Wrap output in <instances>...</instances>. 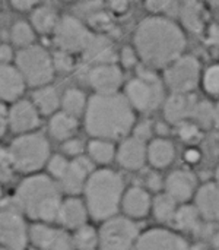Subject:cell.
I'll list each match as a JSON object with an SVG mask.
<instances>
[{
    "label": "cell",
    "instance_id": "obj_7",
    "mask_svg": "<svg viewBox=\"0 0 219 250\" xmlns=\"http://www.w3.org/2000/svg\"><path fill=\"white\" fill-rule=\"evenodd\" d=\"M124 97L133 110L149 113L162 104L164 85L152 69H142L138 76L126 85Z\"/></svg>",
    "mask_w": 219,
    "mask_h": 250
},
{
    "label": "cell",
    "instance_id": "obj_12",
    "mask_svg": "<svg viewBox=\"0 0 219 250\" xmlns=\"http://www.w3.org/2000/svg\"><path fill=\"white\" fill-rule=\"evenodd\" d=\"M29 240L37 250H75L72 236L44 223H35L29 227Z\"/></svg>",
    "mask_w": 219,
    "mask_h": 250
},
{
    "label": "cell",
    "instance_id": "obj_5",
    "mask_svg": "<svg viewBox=\"0 0 219 250\" xmlns=\"http://www.w3.org/2000/svg\"><path fill=\"white\" fill-rule=\"evenodd\" d=\"M7 155L16 171L34 174L48 163L50 142L38 132L19 135L9 145Z\"/></svg>",
    "mask_w": 219,
    "mask_h": 250
},
{
    "label": "cell",
    "instance_id": "obj_16",
    "mask_svg": "<svg viewBox=\"0 0 219 250\" xmlns=\"http://www.w3.org/2000/svg\"><path fill=\"white\" fill-rule=\"evenodd\" d=\"M92 173H94L92 161L86 157H78L70 161L67 171L59 180V183L66 193L75 196L85 189V185Z\"/></svg>",
    "mask_w": 219,
    "mask_h": 250
},
{
    "label": "cell",
    "instance_id": "obj_55",
    "mask_svg": "<svg viewBox=\"0 0 219 250\" xmlns=\"http://www.w3.org/2000/svg\"><path fill=\"white\" fill-rule=\"evenodd\" d=\"M215 176H217V185L219 186V167L217 168V174H215Z\"/></svg>",
    "mask_w": 219,
    "mask_h": 250
},
{
    "label": "cell",
    "instance_id": "obj_43",
    "mask_svg": "<svg viewBox=\"0 0 219 250\" xmlns=\"http://www.w3.org/2000/svg\"><path fill=\"white\" fill-rule=\"evenodd\" d=\"M152 129L154 127H152V125L149 122H140L139 125H136L133 127V138L145 142L152 136Z\"/></svg>",
    "mask_w": 219,
    "mask_h": 250
},
{
    "label": "cell",
    "instance_id": "obj_24",
    "mask_svg": "<svg viewBox=\"0 0 219 250\" xmlns=\"http://www.w3.org/2000/svg\"><path fill=\"white\" fill-rule=\"evenodd\" d=\"M83 56L88 62L95 63V66L113 63L116 57L111 41L104 35H92L88 47L83 51Z\"/></svg>",
    "mask_w": 219,
    "mask_h": 250
},
{
    "label": "cell",
    "instance_id": "obj_22",
    "mask_svg": "<svg viewBox=\"0 0 219 250\" xmlns=\"http://www.w3.org/2000/svg\"><path fill=\"white\" fill-rule=\"evenodd\" d=\"M121 208L127 218H143L152 208V199L149 193L142 188H130L124 192Z\"/></svg>",
    "mask_w": 219,
    "mask_h": 250
},
{
    "label": "cell",
    "instance_id": "obj_56",
    "mask_svg": "<svg viewBox=\"0 0 219 250\" xmlns=\"http://www.w3.org/2000/svg\"><path fill=\"white\" fill-rule=\"evenodd\" d=\"M1 195H3V193H1V188H0V202H1Z\"/></svg>",
    "mask_w": 219,
    "mask_h": 250
},
{
    "label": "cell",
    "instance_id": "obj_21",
    "mask_svg": "<svg viewBox=\"0 0 219 250\" xmlns=\"http://www.w3.org/2000/svg\"><path fill=\"white\" fill-rule=\"evenodd\" d=\"M88 215L89 214H88L85 202L80 201L79 198L70 196V198H67V199H64L61 202L57 220L66 229L78 230V229L86 226Z\"/></svg>",
    "mask_w": 219,
    "mask_h": 250
},
{
    "label": "cell",
    "instance_id": "obj_45",
    "mask_svg": "<svg viewBox=\"0 0 219 250\" xmlns=\"http://www.w3.org/2000/svg\"><path fill=\"white\" fill-rule=\"evenodd\" d=\"M13 48L9 44H0V64H12V60H15Z\"/></svg>",
    "mask_w": 219,
    "mask_h": 250
},
{
    "label": "cell",
    "instance_id": "obj_20",
    "mask_svg": "<svg viewBox=\"0 0 219 250\" xmlns=\"http://www.w3.org/2000/svg\"><path fill=\"white\" fill-rule=\"evenodd\" d=\"M196 189V179L192 173L184 170L173 171L165 180V193L176 202L189 201Z\"/></svg>",
    "mask_w": 219,
    "mask_h": 250
},
{
    "label": "cell",
    "instance_id": "obj_50",
    "mask_svg": "<svg viewBox=\"0 0 219 250\" xmlns=\"http://www.w3.org/2000/svg\"><path fill=\"white\" fill-rule=\"evenodd\" d=\"M111 7H113V10H116V12L121 13V12H124V10L127 9V3H123V1H114V3H111Z\"/></svg>",
    "mask_w": 219,
    "mask_h": 250
},
{
    "label": "cell",
    "instance_id": "obj_23",
    "mask_svg": "<svg viewBox=\"0 0 219 250\" xmlns=\"http://www.w3.org/2000/svg\"><path fill=\"white\" fill-rule=\"evenodd\" d=\"M196 209L208 221L219 220V186L215 183L203 185L196 193Z\"/></svg>",
    "mask_w": 219,
    "mask_h": 250
},
{
    "label": "cell",
    "instance_id": "obj_4",
    "mask_svg": "<svg viewBox=\"0 0 219 250\" xmlns=\"http://www.w3.org/2000/svg\"><path fill=\"white\" fill-rule=\"evenodd\" d=\"M83 193L89 217L97 221H107L116 217L121 207L124 196L123 177L110 168L97 170L89 176Z\"/></svg>",
    "mask_w": 219,
    "mask_h": 250
},
{
    "label": "cell",
    "instance_id": "obj_53",
    "mask_svg": "<svg viewBox=\"0 0 219 250\" xmlns=\"http://www.w3.org/2000/svg\"><path fill=\"white\" fill-rule=\"evenodd\" d=\"M190 250H209V248H208L206 245H203V243H198V245L192 246Z\"/></svg>",
    "mask_w": 219,
    "mask_h": 250
},
{
    "label": "cell",
    "instance_id": "obj_11",
    "mask_svg": "<svg viewBox=\"0 0 219 250\" xmlns=\"http://www.w3.org/2000/svg\"><path fill=\"white\" fill-rule=\"evenodd\" d=\"M54 42L59 50L72 53H83L88 47L92 32L88 29L85 23L76 16H63L60 18L56 29H54Z\"/></svg>",
    "mask_w": 219,
    "mask_h": 250
},
{
    "label": "cell",
    "instance_id": "obj_18",
    "mask_svg": "<svg viewBox=\"0 0 219 250\" xmlns=\"http://www.w3.org/2000/svg\"><path fill=\"white\" fill-rule=\"evenodd\" d=\"M25 81L15 64H0V103H16L25 91Z\"/></svg>",
    "mask_w": 219,
    "mask_h": 250
},
{
    "label": "cell",
    "instance_id": "obj_19",
    "mask_svg": "<svg viewBox=\"0 0 219 250\" xmlns=\"http://www.w3.org/2000/svg\"><path fill=\"white\" fill-rule=\"evenodd\" d=\"M196 100L192 94H173L164 103V117L167 122L180 125L192 117Z\"/></svg>",
    "mask_w": 219,
    "mask_h": 250
},
{
    "label": "cell",
    "instance_id": "obj_41",
    "mask_svg": "<svg viewBox=\"0 0 219 250\" xmlns=\"http://www.w3.org/2000/svg\"><path fill=\"white\" fill-rule=\"evenodd\" d=\"M64 155L67 157H72L73 160L78 158V157H82V152H83V144L80 139L78 138H70L67 141L63 142V146H61Z\"/></svg>",
    "mask_w": 219,
    "mask_h": 250
},
{
    "label": "cell",
    "instance_id": "obj_33",
    "mask_svg": "<svg viewBox=\"0 0 219 250\" xmlns=\"http://www.w3.org/2000/svg\"><path fill=\"white\" fill-rule=\"evenodd\" d=\"M152 211L158 221L170 223L177 212V202L167 193H159L152 202Z\"/></svg>",
    "mask_w": 219,
    "mask_h": 250
},
{
    "label": "cell",
    "instance_id": "obj_31",
    "mask_svg": "<svg viewBox=\"0 0 219 250\" xmlns=\"http://www.w3.org/2000/svg\"><path fill=\"white\" fill-rule=\"evenodd\" d=\"M88 154H89V160L92 163L97 164H108L111 163L116 155V146L113 142L110 141H104V139H92L88 145Z\"/></svg>",
    "mask_w": 219,
    "mask_h": 250
},
{
    "label": "cell",
    "instance_id": "obj_32",
    "mask_svg": "<svg viewBox=\"0 0 219 250\" xmlns=\"http://www.w3.org/2000/svg\"><path fill=\"white\" fill-rule=\"evenodd\" d=\"M179 230L181 231H198L200 227V214L196 207L183 205L177 208V212L173 220Z\"/></svg>",
    "mask_w": 219,
    "mask_h": 250
},
{
    "label": "cell",
    "instance_id": "obj_28",
    "mask_svg": "<svg viewBox=\"0 0 219 250\" xmlns=\"http://www.w3.org/2000/svg\"><path fill=\"white\" fill-rule=\"evenodd\" d=\"M176 155L174 145L167 139H155L148 146V160L155 168L168 167Z\"/></svg>",
    "mask_w": 219,
    "mask_h": 250
},
{
    "label": "cell",
    "instance_id": "obj_46",
    "mask_svg": "<svg viewBox=\"0 0 219 250\" xmlns=\"http://www.w3.org/2000/svg\"><path fill=\"white\" fill-rule=\"evenodd\" d=\"M146 185H148V188H149L151 190L158 192V190H161V189H162V186H164V180H162V177H161L158 173H151V174H148Z\"/></svg>",
    "mask_w": 219,
    "mask_h": 250
},
{
    "label": "cell",
    "instance_id": "obj_9",
    "mask_svg": "<svg viewBox=\"0 0 219 250\" xmlns=\"http://www.w3.org/2000/svg\"><path fill=\"white\" fill-rule=\"evenodd\" d=\"M29 242V227L23 214L13 205L0 207V246L7 250H25Z\"/></svg>",
    "mask_w": 219,
    "mask_h": 250
},
{
    "label": "cell",
    "instance_id": "obj_47",
    "mask_svg": "<svg viewBox=\"0 0 219 250\" xmlns=\"http://www.w3.org/2000/svg\"><path fill=\"white\" fill-rule=\"evenodd\" d=\"M7 129V110L3 103H0V138L4 135Z\"/></svg>",
    "mask_w": 219,
    "mask_h": 250
},
{
    "label": "cell",
    "instance_id": "obj_17",
    "mask_svg": "<svg viewBox=\"0 0 219 250\" xmlns=\"http://www.w3.org/2000/svg\"><path fill=\"white\" fill-rule=\"evenodd\" d=\"M116 157L123 168L129 171H136L140 170L148 160V146L145 145V142L130 136L120 144Z\"/></svg>",
    "mask_w": 219,
    "mask_h": 250
},
{
    "label": "cell",
    "instance_id": "obj_27",
    "mask_svg": "<svg viewBox=\"0 0 219 250\" xmlns=\"http://www.w3.org/2000/svg\"><path fill=\"white\" fill-rule=\"evenodd\" d=\"M76 129H78V119H75L63 111H57L56 114H53L50 117L48 130H50V135L57 141L64 142V141L73 138Z\"/></svg>",
    "mask_w": 219,
    "mask_h": 250
},
{
    "label": "cell",
    "instance_id": "obj_52",
    "mask_svg": "<svg viewBox=\"0 0 219 250\" xmlns=\"http://www.w3.org/2000/svg\"><path fill=\"white\" fill-rule=\"evenodd\" d=\"M214 125L219 129V103L214 107Z\"/></svg>",
    "mask_w": 219,
    "mask_h": 250
},
{
    "label": "cell",
    "instance_id": "obj_54",
    "mask_svg": "<svg viewBox=\"0 0 219 250\" xmlns=\"http://www.w3.org/2000/svg\"><path fill=\"white\" fill-rule=\"evenodd\" d=\"M214 249L219 250V233L214 237Z\"/></svg>",
    "mask_w": 219,
    "mask_h": 250
},
{
    "label": "cell",
    "instance_id": "obj_51",
    "mask_svg": "<svg viewBox=\"0 0 219 250\" xmlns=\"http://www.w3.org/2000/svg\"><path fill=\"white\" fill-rule=\"evenodd\" d=\"M199 152L198 151H189L187 154H186V160L187 161H190V163H193V161H198L199 160Z\"/></svg>",
    "mask_w": 219,
    "mask_h": 250
},
{
    "label": "cell",
    "instance_id": "obj_35",
    "mask_svg": "<svg viewBox=\"0 0 219 250\" xmlns=\"http://www.w3.org/2000/svg\"><path fill=\"white\" fill-rule=\"evenodd\" d=\"M72 242L75 250H97L100 243L98 231L91 226H83L75 230L72 236Z\"/></svg>",
    "mask_w": 219,
    "mask_h": 250
},
{
    "label": "cell",
    "instance_id": "obj_57",
    "mask_svg": "<svg viewBox=\"0 0 219 250\" xmlns=\"http://www.w3.org/2000/svg\"><path fill=\"white\" fill-rule=\"evenodd\" d=\"M0 250H7V249H4V248H1V246H0Z\"/></svg>",
    "mask_w": 219,
    "mask_h": 250
},
{
    "label": "cell",
    "instance_id": "obj_29",
    "mask_svg": "<svg viewBox=\"0 0 219 250\" xmlns=\"http://www.w3.org/2000/svg\"><path fill=\"white\" fill-rule=\"evenodd\" d=\"M180 16L184 26L195 34H199L205 28V9L202 3L186 1L180 6Z\"/></svg>",
    "mask_w": 219,
    "mask_h": 250
},
{
    "label": "cell",
    "instance_id": "obj_1",
    "mask_svg": "<svg viewBox=\"0 0 219 250\" xmlns=\"http://www.w3.org/2000/svg\"><path fill=\"white\" fill-rule=\"evenodd\" d=\"M186 35L167 16H148L135 31V50L149 69L167 67L183 56Z\"/></svg>",
    "mask_w": 219,
    "mask_h": 250
},
{
    "label": "cell",
    "instance_id": "obj_49",
    "mask_svg": "<svg viewBox=\"0 0 219 250\" xmlns=\"http://www.w3.org/2000/svg\"><path fill=\"white\" fill-rule=\"evenodd\" d=\"M208 42L211 44H219V25L214 23L209 26L208 31Z\"/></svg>",
    "mask_w": 219,
    "mask_h": 250
},
{
    "label": "cell",
    "instance_id": "obj_26",
    "mask_svg": "<svg viewBox=\"0 0 219 250\" xmlns=\"http://www.w3.org/2000/svg\"><path fill=\"white\" fill-rule=\"evenodd\" d=\"M60 18L54 7L48 4L35 6L31 13V25L35 32L40 34H53Z\"/></svg>",
    "mask_w": 219,
    "mask_h": 250
},
{
    "label": "cell",
    "instance_id": "obj_42",
    "mask_svg": "<svg viewBox=\"0 0 219 250\" xmlns=\"http://www.w3.org/2000/svg\"><path fill=\"white\" fill-rule=\"evenodd\" d=\"M199 132H200V129L195 123H187V122L180 123L179 135L186 142H195L199 138Z\"/></svg>",
    "mask_w": 219,
    "mask_h": 250
},
{
    "label": "cell",
    "instance_id": "obj_3",
    "mask_svg": "<svg viewBox=\"0 0 219 250\" xmlns=\"http://www.w3.org/2000/svg\"><path fill=\"white\" fill-rule=\"evenodd\" d=\"M12 202L28 218L48 224L57 220L63 201L56 180L47 174H31L19 183Z\"/></svg>",
    "mask_w": 219,
    "mask_h": 250
},
{
    "label": "cell",
    "instance_id": "obj_37",
    "mask_svg": "<svg viewBox=\"0 0 219 250\" xmlns=\"http://www.w3.org/2000/svg\"><path fill=\"white\" fill-rule=\"evenodd\" d=\"M70 161L64 157V155H51L48 163H47V168H48V174L53 180H60L64 173L69 168Z\"/></svg>",
    "mask_w": 219,
    "mask_h": 250
},
{
    "label": "cell",
    "instance_id": "obj_15",
    "mask_svg": "<svg viewBox=\"0 0 219 250\" xmlns=\"http://www.w3.org/2000/svg\"><path fill=\"white\" fill-rule=\"evenodd\" d=\"M133 250H190V246L170 230L152 229L139 236Z\"/></svg>",
    "mask_w": 219,
    "mask_h": 250
},
{
    "label": "cell",
    "instance_id": "obj_44",
    "mask_svg": "<svg viewBox=\"0 0 219 250\" xmlns=\"http://www.w3.org/2000/svg\"><path fill=\"white\" fill-rule=\"evenodd\" d=\"M120 59H121V63L126 66V67H133L138 62V53L135 48L132 47H124L121 50V54H120Z\"/></svg>",
    "mask_w": 219,
    "mask_h": 250
},
{
    "label": "cell",
    "instance_id": "obj_13",
    "mask_svg": "<svg viewBox=\"0 0 219 250\" xmlns=\"http://www.w3.org/2000/svg\"><path fill=\"white\" fill-rule=\"evenodd\" d=\"M40 117L41 114L32 101L19 100L7 110V127L18 136L32 133L40 126Z\"/></svg>",
    "mask_w": 219,
    "mask_h": 250
},
{
    "label": "cell",
    "instance_id": "obj_25",
    "mask_svg": "<svg viewBox=\"0 0 219 250\" xmlns=\"http://www.w3.org/2000/svg\"><path fill=\"white\" fill-rule=\"evenodd\" d=\"M32 104L41 116H53L59 111L61 100L57 94V89L51 85L37 88L32 94Z\"/></svg>",
    "mask_w": 219,
    "mask_h": 250
},
{
    "label": "cell",
    "instance_id": "obj_34",
    "mask_svg": "<svg viewBox=\"0 0 219 250\" xmlns=\"http://www.w3.org/2000/svg\"><path fill=\"white\" fill-rule=\"evenodd\" d=\"M10 38L12 42L20 48H26L29 45H34L35 41V31L32 28V25L26 21H18L13 23L12 29H10Z\"/></svg>",
    "mask_w": 219,
    "mask_h": 250
},
{
    "label": "cell",
    "instance_id": "obj_39",
    "mask_svg": "<svg viewBox=\"0 0 219 250\" xmlns=\"http://www.w3.org/2000/svg\"><path fill=\"white\" fill-rule=\"evenodd\" d=\"M203 85L205 89L212 94V95H219V64L211 66L203 76Z\"/></svg>",
    "mask_w": 219,
    "mask_h": 250
},
{
    "label": "cell",
    "instance_id": "obj_30",
    "mask_svg": "<svg viewBox=\"0 0 219 250\" xmlns=\"http://www.w3.org/2000/svg\"><path fill=\"white\" fill-rule=\"evenodd\" d=\"M61 111L78 119L79 116L85 114L86 105H88V100L85 97V94L78 89V88H70L64 92L63 98H61Z\"/></svg>",
    "mask_w": 219,
    "mask_h": 250
},
{
    "label": "cell",
    "instance_id": "obj_6",
    "mask_svg": "<svg viewBox=\"0 0 219 250\" xmlns=\"http://www.w3.org/2000/svg\"><path fill=\"white\" fill-rule=\"evenodd\" d=\"M15 67L19 70L25 83L35 89L50 85L56 72L51 54L37 44L20 48L16 53Z\"/></svg>",
    "mask_w": 219,
    "mask_h": 250
},
{
    "label": "cell",
    "instance_id": "obj_38",
    "mask_svg": "<svg viewBox=\"0 0 219 250\" xmlns=\"http://www.w3.org/2000/svg\"><path fill=\"white\" fill-rule=\"evenodd\" d=\"M51 57H53V64H54V70L56 72L69 73L73 69V66H75L72 54H69L66 51L57 50L54 54H51Z\"/></svg>",
    "mask_w": 219,
    "mask_h": 250
},
{
    "label": "cell",
    "instance_id": "obj_40",
    "mask_svg": "<svg viewBox=\"0 0 219 250\" xmlns=\"http://www.w3.org/2000/svg\"><path fill=\"white\" fill-rule=\"evenodd\" d=\"M15 167L6 152H0V183H7L12 180L13 174H15Z\"/></svg>",
    "mask_w": 219,
    "mask_h": 250
},
{
    "label": "cell",
    "instance_id": "obj_48",
    "mask_svg": "<svg viewBox=\"0 0 219 250\" xmlns=\"http://www.w3.org/2000/svg\"><path fill=\"white\" fill-rule=\"evenodd\" d=\"M12 6L19 12H26V10H34L35 3L34 1H22V0L18 1V0H15V1H12Z\"/></svg>",
    "mask_w": 219,
    "mask_h": 250
},
{
    "label": "cell",
    "instance_id": "obj_14",
    "mask_svg": "<svg viewBox=\"0 0 219 250\" xmlns=\"http://www.w3.org/2000/svg\"><path fill=\"white\" fill-rule=\"evenodd\" d=\"M88 81L94 91L100 95L119 94L123 83V72L114 63L97 64L88 73Z\"/></svg>",
    "mask_w": 219,
    "mask_h": 250
},
{
    "label": "cell",
    "instance_id": "obj_2",
    "mask_svg": "<svg viewBox=\"0 0 219 250\" xmlns=\"http://www.w3.org/2000/svg\"><path fill=\"white\" fill-rule=\"evenodd\" d=\"M135 127V110L124 95L95 94L88 100L85 129L94 139L113 141L129 135Z\"/></svg>",
    "mask_w": 219,
    "mask_h": 250
},
{
    "label": "cell",
    "instance_id": "obj_36",
    "mask_svg": "<svg viewBox=\"0 0 219 250\" xmlns=\"http://www.w3.org/2000/svg\"><path fill=\"white\" fill-rule=\"evenodd\" d=\"M193 123L199 129H208L214 125V105L208 101H198L193 110Z\"/></svg>",
    "mask_w": 219,
    "mask_h": 250
},
{
    "label": "cell",
    "instance_id": "obj_8",
    "mask_svg": "<svg viewBox=\"0 0 219 250\" xmlns=\"http://www.w3.org/2000/svg\"><path fill=\"white\" fill-rule=\"evenodd\" d=\"M138 226L127 217H113L98 231L100 250H133L139 239Z\"/></svg>",
    "mask_w": 219,
    "mask_h": 250
},
{
    "label": "cell",
    "instance_id": "obj_10",
    "mask_svg": "<svg viewBox=\"0 0 219 250\" xmlns=\"http://www.w3.org/2000/svg\"><path fill=\"white\" fill-rule=\"evenodd\" d=\"M164 81L174 94H190L200 81V63L193 56H181L165 67Z\"/></svg>",
    "mask_w": 219,
    "mask_h": 250
},
{
    "label": "cell",
    "instance_id": "obj_58",
    "mask_svg": "<svg viewBox=\"0 0 219 250\" xmlns=\"http://www.w3.org/2000/svg\"><path fill=\"white\" fill-rule=\"evenodd\" d=\"M31 250H37V249H31Z\"/></svg>",
    "mask_w": 219,
    "mask_h": 250
}]
</instances>
